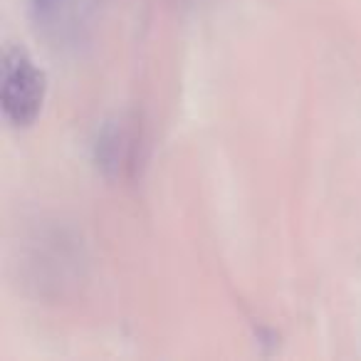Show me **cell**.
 <instances>
[{"label":"cell","instance_id":"7a4b0ae2","mask_svg":"<svg viewBox=\"0 0 361 361\" xmlns=\"http://www.w3.org/2000/svg\"><path fill=\"white\" fill-rule=\"evenodd\" d=\"M102 0H32L37 32L50 45L67 47L82 42Z\"/></svg>","mask_w":361,"mask_h":361},{"label":"cell","instance_id":"6da1fadb","mask_svg":"<svg viewBox=\"0 0 361 361\" xmlns=\"http://www.w3.org/2000/svg\"><path fill=\"white\" fill-rule=\"evenodd\" d=\"M47 94L45 72L23 47L8 45L3 52V114L13 126L35 124Z\"/></svg>","mask_w":361,"mask_h":361}]
</instances>
